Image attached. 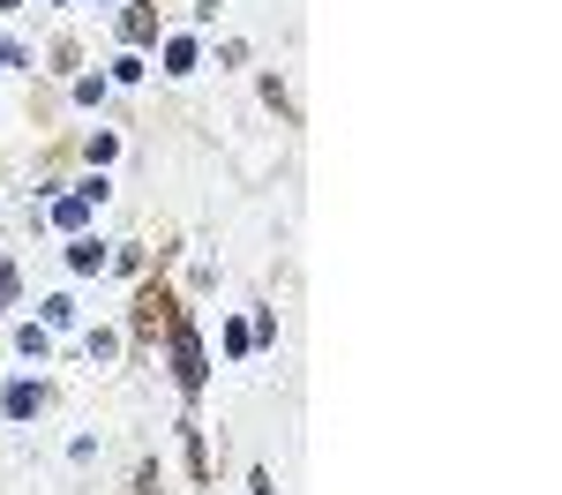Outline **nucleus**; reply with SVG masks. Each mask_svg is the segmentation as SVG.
<instances>
[{
	"label": "nucleus",
	"mask_w": 562,
	"mask_h": 495,
	"mask_svg": "<svg viewBox=\"0 0 562 495\" xmlns=\"http://www.w3.org/2000/svg\"><path fill=\"white\" fill-rule=\"evenodd\" d=\"M173 368H180V383H188V391H203V346H195V330H188V323H173Z\"/></svg>",
	"instance_id": "f257e3e1"
},
{
	"label": "nucleus",
	"mask_w": 562,
	"mask_h": 495,
	"mask_svg": "<svg viewBox=\"0 0 562 495\" xmlns=\"http://www.w3.org/2000/svg\"><path fill=\"white\" fill-rule=\"evenodd\" d=\"M83 218H90V195H83V188L53 203V225H60V233H83Z\"/></svg>",
	"instance_id": "f03ea898"
},
{
	"label": "nucleus",
	"mask_w": 562,
	"mask_h": 495,
	"mask_svg": "<svg viewBox=\"0 0 562 495\" xmlns=\"http://www.w3.org/2000/svg\"><path fill=\"white\" fill-rule=\"evenodd\" d=\"M83 360H90V368H113V360H121V330H90Z\"/></svg>",
	"instance_id": "7ed1b4c3"
},
{
	"label": "nucleus",
	"mask_w": 562,
	"mask_h": 495,
	"mask_svg": "<svg viewBox=\"0 0 562 495\" xmlns=\"http://www.w3.org/2000/svg\"><path fill=\"white\" fill-rule=\"evenodd\" d=\"M0 413H8V420H31V413H38V383H8Z\"/></svg>",
	"instance_id": "20e7f679"
},
{
	"label": "nucleus",
	"mask_w": 562,
	"mask_h": 495,
	"mask_svg": "<svg viewBox=\"0 0 562 495\" xmlns=\"http://www.w3.org/2000/svg\"><path fill=\"white\" fill-rule=\"evenodd\" d=\"M15 353H23V360H45V353H53V338H45L38 323H23V330H15Z\"/></svg>",
	"instance_id": "39448f33"
},
{
	"label": "nucleus",
	"mask_w": 562,
	"mask_h": 495,
	"mask_svg": "<svg viewBox=\"0 0 562 495\" xmlns=\"http://www.w3.org/2000/svg\"><path fill=\"white\" fill-rule=\"evenodd\" d=\"M166 76H195V45H188V38L166 45Z\"/></svg>",
	"instance_id": "423d86ee"
},
{
	"label": "nucleus",
	"mask_w": 562,
	"mask_h": 495,
	"mask_svg": "<svg viewBox=\"0 0 562 495\" xmlns=\"http://www.w3.org/2000/svg\"><path fill=\"white\" fill-rule=\"evenodd\" d=\"M68 263H76V270H105V248H98V240H83V233H76V248H68Z\"/></svg>",
	"instance_id": "0eeeda50"
},
{
	"label": "nucleus",
	"mask_w": 562,
	"mask_h": 495,
	"mask_svg": "<svg viewBox=\"0 0 562 495\" xmlns=\"http://www.w3.org/2000/svg\"><path fill=\"white\" fill-rule=\"evenodd\" d=\"M121 158V135H90V166H113Z\"/></svg>",
	"instance_id": "6e6552de"
},
{
	"label": "nucleus",
	"mask_w": 562,
	"mask_h": 495,
	"mask_svg": "<svg viewBox=\"0 0 562 495\" xmlns=\"http://www.w3.org/2000/svg\"><path fill=\"white\" fill-rule=\"evenodd\" d=\"M45 323H53V330H60V323H76V301H68V293H53V301H45Z\"/></svg>",
	"instance_id": "1a4fd4ad"
},
{
	"label": "nucleus",
	"mask_w": 562,
	"mask_h": 495,
	"mask_svg": "<svg viewBox=\"0 0 562 495\" xmlns=\"http://www.w3.org/2000/svg\"><path fill=\"white\" fill-rule=\"evenodd\" d=\"M8 301H15V270L0 263V308H8Z\"/></svg>",
	"instance_id": "9d476101"
},
{
	"label": "nucleus",
	"mask_w": 562,
	"mask_h": 495,
	"mask_svg": "<svg viewBox=\"0 0 562 495\" xmlns=\"http://www.w3.org/2000/svg\"><path fill=\"white\" fill-rule=\"evenodd\" d=\"M256 495H278V488H270V473H256Z\"/></svg>",
	"instance_id": "9b49d317"
},
{
	"label": "nucleus",
	"mask_w": 562,
	"mask_h": 495,
	"mask_svg": "<svg viewBox=\"0 0 562 495\" xmlns=\"http://www.w3.org/2000/svg\"><path fill=\"white\" fill-rule=\"evenodd\" d=\"M0 8H15V0H0Z\"/></svg>",
	"instance_id": "f8f14e48"
}]
</instances>
